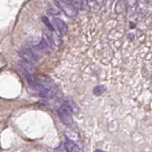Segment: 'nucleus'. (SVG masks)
<instances>
[{"instance_id":"nucleus-1","label":"nucleus","mask_w":152,"mask_h":152,"mask_svg":"<svg viewBox=\"0 0 152 152\" xmlns=\"http://www.w3.org/2000/svg\"><path fill=\"white\" fill-rule=\"evenodd\" d=\"M58 116H59L61 122L67 126H70L72 122H73L70 108L66 105H63L60 106L59 110H58Z\"/></svg>"},{"instance_id":"nucleus-2","label":"nucleus","mask_w":152,"mask_h":152,"mask_svg":"<svg viewBox=\"0 0 152 152\" xmlns=\"http://www.w3.org/2000/svg\"><path fill=\"white\" fill-rule=\"evenodd\" d=\"M20 56L26 64L33 65L38 61V56L36 53L30 49H24L20 51Z\"/></svg>"},{"instance_id":"nucleus-3","label":"nucleus","mask_w":152,"mask_h":152,"mask_svg":"<svg viewBox=\"0 0 152 152\" xmlns=\"http://www.w3.org/2000/svg\"><path fill=\"white\" fill-rule=\"evenodd\" d=\"M65 147H66V150L68 152H82L80 147H79L74 142H72L70 140H66Z\"/></svg>"},{"instance_id":"nucleus-4","label":"nucleus","mask_w":152,"mask_h":152,"mask_svg":"<svg viewBox=\"0 0 152 152\" xmlns=\"http://www.w3.org/2000/svg\"><path fill=\"white\" fill-rule=\"evenodd\" d=\"M53 22L55 24V26H56V28L58 29V30H59L61 33H65L68 30L67 24H66L62 19L55 18V19H53Z\"/></svg>"},{"instance_id":"nucleus-5","label":"nucleus","mask_w":152,"mask_h":152,"mask_svg":"<svg viewBox=\"0 0 152 152\" xmlns=\"http://www.w3.org/2000/svg\"><path fill=\"white\" fill-rule=\"evenodd\" d=\"M37 50H39L41 51H44V53L49 51V50H50L49 44L47 43V41L45 39H42V40H41V42L37 45Z\"/></svg>"},{"instance_id":"nucleus-6","label":"nucleus","mask_w":152,"mask_h":152,"mask_svg":"<svg viewBox=\"0 0 152 152\" xmlns=\"http://www.w3.org/2000/svg\"><path fill=\"white\" fill-rule=\"evenodd\" d=\"M42 20H43V22H44V24H45V26H46L48 29H49L50 32H53L54 30V28H53V26L51 25V23H50V21L49 19H48V17H46V16H43L42 17Z\"/></svg>"},{"instance_id":"nucleus-7","label":"nucleus","mask_w":152,"mask_h":152,"mask_svg":"<svg viewBox=\"0 0 152 152\" xmlns=\"http://www.w3.org/2000/svg\"><path fill=\"white\" fill-rule=\"evenodd\" d=\"M106 91V87L105 86H97V87H96L95 88H94V94L95 95H101L102 93H104V91Z\"/></svg>"},{"instance_id":"nucleus-8","label":"nucleus","mask_w":152,"mask_h":152,"mask_svg":"<svg viewBox=\"0 0 152 152\" xmlns=\"http://www.w3.org/2000/svg\"><path fill=\"white\" fill-rule=\"evenodd\" d=\"M95 152H104L102 150H100V149H97V150H95Z\"/></svg>"},{"instance_id":"nucleus-9","label":"nucleus","mask_w":152,"mask_h":152,"mask_svg":"<svg viewBox=\"0 0 152 152\" xmlns=\"http://www.w3.org/2000/svg\"><path fill=\"white\" fill-rule=\"evenodd\" d=\"M67 150H65V149H62V150H60V152H66Z\"/></svg>"}]
</instances>
